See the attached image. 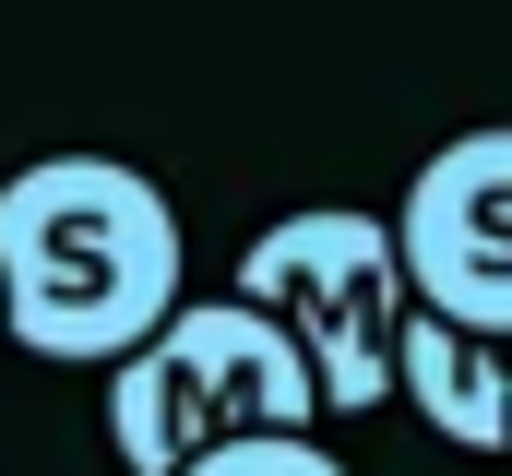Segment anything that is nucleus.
<instances>
[{"label": "nucleus", "instance_id": "nucleus-1", "mask_svg": "<svg viewBox=\"0 0 512 476\" xmlns=\"http://www.w3.org/2000/svg\"><path fill=\"white\" fill-rule=\"evenodd\" d=\"M179 310V203L131 155H36L0 179V346L108 369Z\"/></svg>", "mask_w": 512, "mask_h": 476}, {"label": "nucleus", "instance_id": "nucleus-5", "mask_svg": "<svg viewBox=\"0 0 512 476\" xmlns=\"http://www.w3.org/2000/svg\"><path fill=\"white\" fill-rule=\"evenodd\" d=\"M393 393L417 405V429H441L453 453H512V357L501 334H465L441 310H405L393 334Z\"/></svg>", "mask_w": 512, "mask_h": 476}, {"label": "nucleus", "instance_id": "nucleus-2", "mask_svg": "<svg viewBox=\"0 0 512 476\" xmlns=\"http://www.w3.org/2000/svg\"><path fill=\"white\" fill-rule=\"evenodd\" d=\"M251 429H322V381L298 334L251 298H179L131 357H108V441L131 476H179Z\"/></svg>", "mask_w": 512, "mask_h": 476}, {"label": "nucleus", "instance_id": "nucleus-4", "mask_svg": "<svg viewBox=\"0 0 512 476\" xmlns=\"http://www.w3.org/2000/svg\"><path fill=\"white\" fill-rule=\"evenodd\" d=\"M393 262L417 310L465 334H512V119L429 143V167L393 203Z\"/></svg>", "mask_w": 512, "mask_h": 476}, {"label": "nucleus", "instance_id": "nucleus-3", "mask_svg": "<svg viewBox=\"0 0 512 476\" xmlns=\"http://www.w3.org/2000/svg\"><path fill=\"white\" fill-rule=\"evenodd\" d=\"M227 298H251L274 310L298 357H310V381H322V417H370L393 405V334H405V262H393V215H358V203H298V215H274V227L239 250V286Z\"/></svg>", "mask_w": 512, "mask_h": 476}, {"label": "nucleus", "instance_id": "nucleus-6", "mask_svg": "<svg viewBox=\"0 0 512 476\" xmlns=\"http://www.w3.org/2000/svg\"><path fill=\"white\" fill-rule=\"evenodd\" d=\"M179 476H346V453H334L322 429H251V441H215V453H191Z\"/></svg>", "mask_w": 512, "mask_h": 476}]
</instances>
